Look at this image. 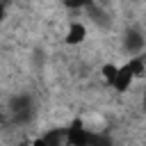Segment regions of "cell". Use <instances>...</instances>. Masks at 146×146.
Instances as JSON below:
<instances>
[{
    "instance_id": "obj_1",
    "label": "cell",
    "mask_w": 146,
    "mask_h": 146,
    "mask_svg": "<svg viewBox=\"0 0 146 146\" xmlns=\"http://www.w3.org/2000/svg\"><path fill=\"white\" fill-rule=\"evenodd\" d=\"M89 137H91V130L84 128L82 121H73L71 128L64 135V139H66L68 146H89Z\"/></svg>"
},
{
    "instance_id": "obj_2",
    "label": "cell",
    "mask_w": 146,
    "mask_h": 146,
    "mask_svg": "<svg viewBox=\"0 0 146 146\" xmlns=\"http://www.w3.org/2000/svg\"><path fill=\"white\" fill-rule=\"evenodd\" d=\"M9 107H11V112H14V116H16L18 121H27V119L32 116V98L25 96V94L14 96L11 103H9Z\"/></svg>"
},
{
    "instance_id": "obj_3",
    "label": "cell",
    "mask_w": 146,
    "mask_h": 146,
    "mask_svg": "<svg viewBox=\"0 0 146 146\" xmlns=\"http://www.w3.org/2000/svg\"><path fill=\"white\" fill-rule=\"evenodd\" d=\"M123 43H125L128 52H132V55H139V52L144 50V34H141V30H137V27H130V30L125 32V39H123Z\"/></svg>"
},
{
    "instance_id": "obj_4",
    "label": "cell",
    "mask_w": 146,
    "mask_h": 146,
    "mask_svg": "<svg viewBox=\"0 0 146 146\" xmlns=\"http://www.w3.org/2000/svg\"><path fill=\"white\" fill-rule=\"evenodd\" d=\"M132 73H130V68H128V64H123V66H119L116 68V78H114V82H112V87H116V91H128L130 89V84H132Z\"/></svg>"
},
{
    "instance_id": "obj_5",
    "label": "cell",
    "mask_w": 146,
    "mask_h": 146,
    "mask_svg": "<svg viewBox=\"0 0 146 146\" xmlns=\"http://www.w3.org/2000/svg\"><path fill=\"white\" fill-rule=\"evenodd\" d=\"M84 36H87V27L82 25V23H73L71 27H68V32H66V43L68 46H78V43H82L84 41Z\"/></svg>"
},
{
    "instance_id": "obj_6",
    "label": "cell",
    "mask_w": 146,
    "mask_h": 146,
    "mask_svg": "<svg viewBox=\"0 0 146 146\" xmlns=\"http://www.w3.org/2000/svg\"><path fill=\"white\" fill-rule=\"evenodd\" d=\"M128 68H130V73H132V78H144V73H146V66H144V59H141L139 55H135L132 59H128Z\"/></svg>"
},
{
    "instance_id": "obj_7",
    "label": "cell",
    "mask_w": 146,
    "mask_h": 146,
    "mask_svg": "<svg viewBox=\"0 0 146 146\" xmlns=\"http://www.w3.org/2000/svg\"><path fill=\"white\" fill-rule=\"evenodd\" d=\"M64 135H66V130H62V128H55V130H50V132L43 137V141H46V146H62V141H64Z\"/></svg>"
},
{
    "instance_id": "obj_8",
    "label": "cell",
    "mask_w": 146,
    "mask_h": 146,
    "mask_svg": "<svg viewBox=\"0 0 146 146\" xmlns=\"http://www.w3.org/2000/svg\"><path fill=\"white\" fill-rule=\"evenodd\" d=\"M89 146H112V139H110L107 135L91 132V137H89Z\"/></svg>"
},
{
    "instance_id": "obj_9",
    "label": "cell",
    "mask_w": 146,
    "mask_h": 146,
    "mask_svg": "<svg viewBox=\"0 0 146 146\" xmlns=\"http://www.w3.org/2000/svg\"><path fill=\"white\" fill-rule=\"evenodd\" d=\"M116 68L119 66H114V64H105L103 66V78H105V82H114V78H116Z\"/></svg>"
},
{
    "instance_id": "obj_10",
    "label": "cell",
    "mask_w": 146,
    "mask_h": 146,
    "mask_svg": "<svg viewBox=\"0 0 146 146\" xmlns=\"http://www.w3.org/2000/svg\"><path fill=\"white\" fill-rule=\"evenodd\" d=\"M91 0H64V5L66 7H71V9H82V7H87Z\"/></svg>"
},
{
    "instance_id": "obj_11",
    "label": "cell",
    "mask_w": 146,
    "mask_h": 146,
    "mask_svg": "<svg viewBox=\"0 0 146 146\" xmlns=\"http://www.w3.org/2000/svg\"><path fill=\"white\" fill-rule=\"evenodd\" d=\"M32 146H46V141H43V137H41V139H34V141H32Z\"/></svg>"
},
{
    "instance_id": "obj_12",
    "label": "cell",
    "mask_w": 146,
    "mask_h": 146,
    "mask_svg": "<svg viewBox=\"0 0 146 146\" xmlns=\"http://www.w3.org/2000/svg\"><path fill=\"white\" fill-rule=\"evenodd\" d=\"M2 16H5V9H2V5H0V21H2Z\"/></svg>"
}]
</instances>
